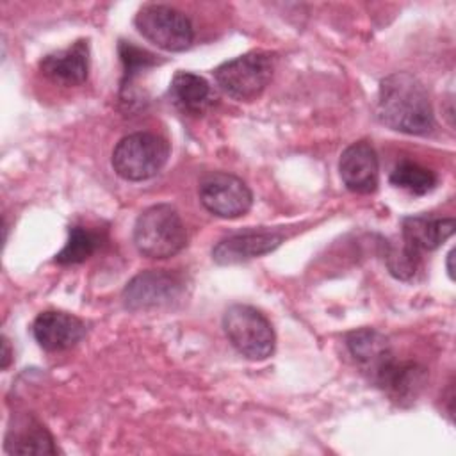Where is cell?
<instances>
[{
  "label": "cell",
  "instance_id": "cell-16",
  "mask_svg": "<svg viewBox=\"0 0 456 456\" xmlns=\"http://www.w3.org/2000/svg\"><path fill=\"white\" fill-rule=\"evenodd\" d=\"M169 96L180 110L200 114L210 105L212 89L207 78L192 71H176L169 86Z\"/></svg>",
  "mask_w": 456,
  "mask_h": 456
},
{
  "label": "cell",
  "instance_id": "cell-6",
  "mask_svg": "<svg viewBox=\"0 0 456 456\" xmlns=\"http://www.w3.org/2000/svg\"><path fill=\"white\" fill-rule=\"evenodd\" d=\"M185 280L178 273L150 269L134 276L123 289V303L132 312L173 308L183 299Z\"/></svg>",
  "mask_w": 456,
  "mask_h": 456
},
{
  "label": "cell",
  "instance_id": "cell-20",
  "mask_svg": "<svg viewBox=\"0 0 456 456\" xmlns=\"http://www.w3.org/2000/svg\"><path fill=\"white\" fill-rule=\"evenodd\" d=\"M385 260L390 274L406 281V280H411L419 271L420 251H417L415 248L406 244L403 239H399V242L387 246Z\"/></svg>",
  "mask_w": 456,
  "mask_h": 456
},
{
  "label": "cell",
  "instance_id": "cell-4",
  "mask_svg": "<svg viewBox=\"0 0 456 456\" xmlns=\"http://www.w3.org/2000/svg\"><path fill=\"white\" fill-rule=\"evenodd\" d=\"M274 68V57L269 52H248L214 69L219 89L233 100H256L267 87Z\"/></svg>",
  "mask_w": 456,
  "mask_h": 456
},
{
  "label": "cell",
  "instance_id": "cell-11",
  "mask_svg": "<svg viewBox=\"0 0 456 456\" xmlns=\"http://www.w3.org/2000/svg\"><path fill=\"white\" fill-rule=\"evenodd\" d=\"M338 171L344 185L351 192H374L379 182V162L374 148L367 141L349 144L340 155Z\"/></svg>",
  "mask_w": 456,
  "mask_h": 456
},
{
  "label": "cell",
  "instance_id": "cell-19",
  "mask_svg": "<svg viewBox=\"0 0 456 456\" xmlns=\"http://www.w3.org/2000/svg\"><path fill=\"white\" fill-rule=\"evenodd\" d=\"M100 248V235L84 228L71 226L64 248L55 255V262L62 265L80 264L87 260Z\"/></svg>",
  "mask_w": 456,
  "mask_h": 456
},
{
  "label": "cell",
  "instance_id": "cell-8",
  "mask_svg": "<svg viewBox=\"0 0 456 456\" xmlns=\"http://www.w3.org/2000/svg\"><path fill=\"white\" fill-rule=\"evenodd\" d=\"M200 201L214 216L223 219H235L244 216L253 205L249 187L235 175L214 171L200 182Z\"/></svg>",
  "mask_w": 456,
  "mask_h": 456
},
{
  "label": "cell",
  "instance_id": "cell-9",
  "mask_svg": "<svg viewBox=\"0 0 456 456\" xmlns=\"http://www.w3.org/2000/svg\"><path fill=\"white\" fill-rule=\"evenodd\" d=\"M346 346L360 372L381 388L397 365L388 338L372 328H362L346 337Z\"/></svg>",
  "mask_w": 456,
  "mask_h": 456
},
{
  "label": "cell",
  "instance_id": "cell-17",
  "mask_svg": "<svg viewBox=\"0 0 456 456\" xmlns=\"http://www.w3.org/2000/svg\"><path fill=\"white\" fill-rule=\"evenodd\" d=\"M426 381V372L420 365L413 362H397L390 378L383 385V390L397 403H411L422 390Z\"/></svg>",
  "mask_w": 456,
  "mask_h": 456
},
{
  "label": "cell",
  "instance_id": "cell-12",
  "mask_svg": "<svg viewBox=\"0 0 456 456\" xmlns=\"http://www.w3.org/2000/svg\"><path fill=\"white\" fill-rule=\"evenodd\" d=\"M32 335L45 351H66L84 338L86 326L71 314L46 310L34 319Z\"/></svg>",
  "mask_w": 456,
  "mask_h": 456
},
{
  "label": "cell",
  "instance_id": "cell-14",
  "mask_svg": "<svg viewBox=\"0 0 456 456\" xmlns=\"http://www.w3.org/2000/svg\"><path fill=\"white\" fill-rule=\"evenodd\" d=\"M454 228L452 217L410 216L401 221V239L422 253L436 249L454 233Z\"/></svg>",
  "mask_w": 456,
  "mask_h": 456
},
{
  "label": "cell",
  "instance_id": "cell-2",
  "mask_svg": "<svg viewBox=\"0 0 456 456\" xmlns=\"http://www.w3.org/2000/svg\"><path fill=\"white\" fill-rule=\"evenodd\" d=\"M134 244L142 256L153 260L180 253L187 244V232L178 210L167 203L142 210L134 224Z\"/></svg>",
  "mask_w": 456,
  "mask_h": 456
},
{
  "label": "cell",
  "instance_id": "cell-13",
  "mask_svg": "<svg viewBox=\"0 0 456 456\" xmlns=\"http://www.w3.org/2000/svg\"><path fill=\"white\" fill-rule=\"evenodd\" d=\"M41 73L53 84L71 87L80 86L87 78L89 71V46L80 39L68 48L45 55L39 62Z\"/></svg>",
  "mask_w": 456,
  "mask_h": 456
},
{
  "label": "cell",
  "instance_id": "cell-1",
  "mask_svg": "<svg viewBox=\"0 0 456 456\" xmlns=\"http://www.w3.org/2000/svg\"><path fill=\"white\" fill-rule=\"evenodd\" d=\"M376 116L385 126L410 135H426L435 128L428 89L408 71H395L379 82Z\"/></svg>",
  "mask_w": 456,
  "mask_h": 456
},
{
  "label": "cell",
  "instance_id": "cell-7",
  "mask_svg": "<svg viewBox=\"0 0 456 456\" xmlns=\"http://www.w3.org/2000/svg\"><path fill=\"white\" fill-rule=\"evenodd\" d=\"M134 23L142 37L166 52H183L194 39L189 18L169 5L146 4L137 11Z\"/></svg>",
  "mask_w": 456,
  "mask_h": 456
},
{
  "label": "cell",
  "instance_id": "cell-18",
  "mask_svg": "<svg viewBox=\"0 0 456 456\" xmlns=\"http://www.w3.org/2000/svg\"><path fill=\"white\" fill-rule=\"evenodd\" d=\"M390 183L411 194H426L436 185V175L411 160H401L390 173Z\"/></svg>",
  "mask_w": 456,
  "mask_h": 456
},
{
  "label": "cell",
  "instance_id": "cell-23",
  "mask_svg": "<svg viewBox=\"0 0 456 456\" xmlns=\"http://www.w3.org/2000/svg\"><path fill=\"white\" fill-rule=\"evenodd\" d=\"M452 256H454V249L449 251V255H447V271H449V276H451V278L454 276V274H452Z\"/></svg>",
  "mask_w": 456,
  "mask_h": 456
},
{
  "label": "cell",
  "instance_id": "cell-5",
  "mask_svg": "<svg viewBox=\"0 0 456 456\" xmlns=\"http://www.w3.org/2000/svg\"><path fill=\"white\" fill-rule=\"evenodd\" d=\"M230 344L248 360H265L273 354L276 335L267 317L249 305H232L223 315Z\"/></svg>",
  "mask_w": 456,
  "mask_h": 456
},
{
  "label": "cell",
  "instance_id": "cell-10",
  "mask_svg": "<svg viewBox=\"0 0 456 456\" xmlns=\"http://www.w3.org/2000/svg\"><path fill=\"white\" fill-rule=\"evenodd\" d=\"M285 235L271 228H249L221 239L214 249L212 258L219 265H233L251 258L271 253L283 242Z\"/></svg>",
  "mask_w": 456,
  "mask_h": 456
},
{
  "label": "cell",
  "instance_id": "cell-22",
  "mask_svg": "<svg viewBox=\"0 0 456 456\" xmlns=\"http://www.w3.org/2000/svg\"><path fill=\"white\" fill-rule=\"evenodd\" d=\"M11 347H9V340L5 337H2V369H7L11 363Z\"/></svg>",
  "mask_w": 456,
  "mask_h": 456
},
{
  "label": "cell",
  "instance_id": "cell-15",
  "mask_svg": "<svg viewBox=\"0 0 456 456\" xmlns=\"http://www.w3.org/2000/svg\"><path fill=\"white\" fill-rule=\"evenodd\" d=\"M5 451L12 454H55L53 438L48 429L30 415L14 419L7 429Z\"/></svg>",
  "mask_w": 456,
  "mask_h": 456
},
{
  "label": "cell",
  "instance_id": "cell-21",
  "mask_svg": "<svg viewBox=\"0 0 456 456\" xmlns=\"http://www.w3.org/2000/svg\"><path fill=\"white\" fill-rule=\"evenodd\" d=\"M119 55L125 66V78L121 84V93L132 86V80L141 75L142 69H148L157 64V55L135 46L134 43L121 41L119 43Z\"/></svg>",
  "mask_w": 456,
  "mask_h": 456
},
{
  "label": "cell",
  "instance_id": "cell-3",
  "mask_svg": "<svg viewBox=\"0 0 456 456\" xmlns=\"http://www.w3.org/2000/svg\"><path fill=\"white\" fill-rule=\"evenodd\" d=\"M169 142L151 132L125 135L112 151L114 171L128 182H142L155 176L167 162Z\"/></svg>",
  "mask_w": 456,
  "mask_h": 456
}]
</instances>
